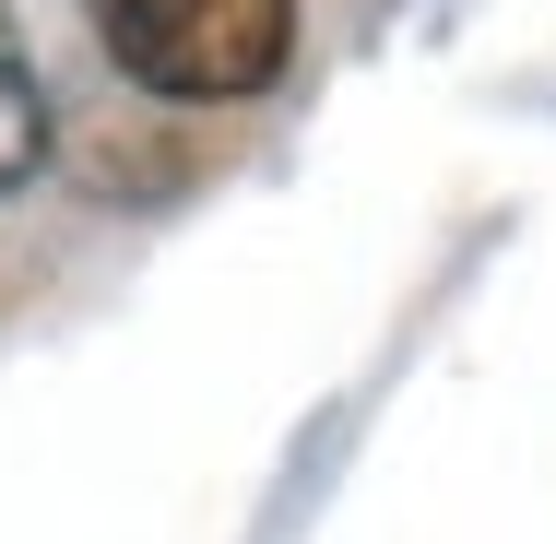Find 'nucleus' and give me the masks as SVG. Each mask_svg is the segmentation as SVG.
<instances>
[{
	"label": "nucleus",
	"mask_w": 556,
	"mask_h": 544,
	"mask_svg": "<svg viewBox=\"0 0 556 544\" xmlns=\"http://www.w3.org/2000/svg\"><path fill=\"white\" fill-rule=\"evenodd\" d=\"M84 12L118 72L178 107H249L296 60V0H84Z\"/></svg>",
	"instance_id": "nucleus-1"
},
{
	"label": "nucleus",
	"mask_w": 556,
	"mask_h": 544,
	"mask_svg": "<svg viewBox=\"0 0 556 544\" xmlns=\"http://www.w3.org/2000/svg\"><path fill=\"white\" fill-rule=\"evenodd\" d=\"M36 166H48V84H36V60L0 12V190H24Z\"/></svg>",
	"instance_id": "nucleus-2"
}]
</instances>
